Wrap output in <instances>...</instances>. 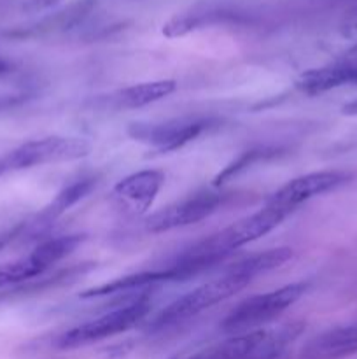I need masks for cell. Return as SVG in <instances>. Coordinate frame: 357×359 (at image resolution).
<instances>
[{"instance_id":"8","label":"cell","mask_w":357,"mask_h":359,"mask_svg":"<svg viewBox=\"0 0 357 359\" xmlns=\"http://www.w3.org/2000/svg\"><path fill=\"white\" fill-rule=\"evenodd\" d=\"M289 214V210L279 209V207H273L266 203L265 209L237 221L231 226L220 230L219 233L210 235V238H212L216 248L224 256H230L237 249L244 248V245L251 244V242L258 241V238L265 237L266 233L275 230Z\"/></svg>"},{"instance_id":"3","label":"cell","mask_w":357,"mask_h":359,"mask_svg":"<svg viewBox=\"0 0 357 359\" xmlns=\"http://www.w3.org/2000/svg\"><path fill=\"white\" fill-rule=\"evenodd\" d=\"M251 283L252 280L244 279V277L224 272V276L219 277V279H214L210 280V283L202 284V286L196 287V290L186 293L184 297L172 302V304L154 319L153 325H150V330L156 332V330H167L172 328V326L181 325V323H186L188 319L202 314L206 309L214 307V305L234 297L238 291L245 290Z\"/></svg>"},{"instance_id":"1","label":"cell","mask_w":357,"mask_h":359,"mask_svg":"<svg viewBox=\"0 0 357 359\" xmlns=\"http://www.w3.org/2000/svg\"><path fill=\"white\" fill-rule=\"evenodd\" d=\"M303 325L284 326L280 330H254L231 335L220 342L198 351L188 359H276L293 342Z\"/></svg>"},{"instance_id":"15","label":"cell","mask_w":357,"mask_h":359,"mask_svg":"<svg viewBox=\"0 0 357 359\" xmlns=\"http://www.w3.org/2000/svg\"><path fill=\"white\" fill-rule=\"evenodd\" d=\"M290 258H293V249L289 248L268 249V251L265 252H255V255H251L247 256V258L240 259V262H237L234 265H231L226 272L252 280L254 277L261 276V273H266L270 272V270L279 269V266H282L284 263L289 262Z\"/></svg>"},{"instance_id":"7","label":"cell","mask_w":357,"mask_h":359,"mask_svg":"<svg viewBox=\"0 0 357 359\" xmlns=\"http://www.w3.org/2000/svg\"><path fill=\"white\" fill-rule=\"evenodd\" d=\"M212 119L200 118H186V119H172V121L160 123V125H142L135 123L130 126L128 133L135 140L149 144L154 149L161 153H170V151L181 149L186 144L198 139L203 132L212 126Z\"/></svg>"},{"instance_id":"24","label":"cell","mask_w":357,"mask_h":359,"mask_svg":"<svg viewBox=\"0 0 357 359\" xmlns=\"http://www.w3.org/2000/svg\"><path fill=\"white\" fill-rule=\"evenodd\" d=\"M4 174H7V170H6V165H4L2 158H0V175H4Z\"/></svg>"},{"instance_id":"18","label":"cell","mask_w":357,"mask_h":359,"mask_svg":"<svg viewBox=\"0 0 357 359\" xmlns=\"http://www.w3.org/2000/svg\"><path fill=\"white\" fill-rule=\"evenodd\" d=\"M266 154H268L266 151H247V153L241 154L237 161H233V163L227 165V167L224 168L219 175H217L216 181H214V184L216 186L223 184V182H226L227 179H231V177H234L237 174H240V172L244 170V168H247L248 165H252L254 161H258L259 158H265Z\"/></svg>"},{"instance_id":"2","label":"cell","mask_w":357,"mask_h":359,"mask_svg":"<svg viewBox=\"0 0 357 359\" xmlns=\"http://www.w3.org/2000/svg\"><path fill=\"white\" fill-rule=\"evenodd\" d=\"M307 290V283H293L266 294L247 298L226 316L223 321V332L230 335H240V333L259 330V326L276 319L290 305L296 304Z\"/></svg>"},{"instance_id":"5","label":"cell","mask_w":357,"mask_h":359,"mask_svg":"<svg viewBox=\"0 0 357 359\" xmlns=\"http://www.w3.org/2000/svg\"><path fill=\"white\" fill-rule=\"evenodd\" d=\"M91 144L79 137H46V139L30 140L21 144L2 156L7 172L23 170V168L41 167L49 163L76 161L88 156Z\"/></svg>"},{"instance_id":"13","label":"cell","mask_w":357,"mask_h":359,"mask_svg":"<svg viewBox=\"0 0 357 359\" xmlns=\"http://www.w3.org/2000/svg\"><path fill=\"white\" fill-rule=\"evenodd\" d=\"M175 90H177V83L174 79L150 81V83L135 84V86L118 91L115 95H112V104L118 109L144 107V105L163 100L168 95L174 93Z\"/></svg>"},{"instance_id":"22","label":"cell","mask_w":357,"mask_h":359,"mask_svg":"<svg viewBox=\"0 0 357 359\" xmlns=\"http://www.w3.org/2000/svg\"><path fill=\"white\" fill-rule=\"evenodd\" d=\"M343 112H345V114H357V100L346 104L345 107H343Z\"/></svg>"},{"instance_id":"9","label":"cell","mask_w":357,"mask_h":359,"mask_svg":"<svg viewBox=\"0 0 357 359\" xmlns=\"http://www.w3.org/2000/svg\"><path fill=\"white\" fill-rule=\"evenodd\" d=\"M350 179V174L342 170H322L312 172V174L301 175V177L293 179L282 188L276 189L266 203L273 207H279L284 210H296L301 203L308 202L310 198H315L318 195L332 191L338 186L345 184Z\"/></svg>"},{"instance_id":"11","label":"cell","mask_w":357,"mask_h":359,"mask_svg":"<svg viewBox=\"0 0 357 359\" xmlns=\"http://www.w3.org/2000/svg\"><path fill=\"white\" fill-rule=\"evenodd\" d=\"M357 354V325L329 330L312 339L300 359H343Z\"/></svg>"},{"instance_id":"16","label":"cell","mask_w":357,"mask_h":359,"mask_svg":"<svg viewBox=\"0 0 357 359\" xmlns=\"http://www.w3.org/2000/svg\"><path fill=\"white\" fill-rule=\"evenodd\" d=\"M94 184H97V179L94 177H83L70 182V184L65 186V188L55 196V200L46 207L42 216H44L46 219H55V217L62 216V214L66 212L70 207H74L77 202H80L84 196L90 195V191L94 188Z\"/></svg>"},{"instance_id":"21","label":"cell","mask_w":357,"mask_h":359,"mask_svg":"<svg viewBox=\"0 0 357 359\" xmlns=\"http://www.w3.org/2000/svg\"><path fill=\"white\" fill-rule=\"evenodd\" d=\"M343 34H345L349 39H354V41H357V21H356V23L349 25V27L343 30Z\"/></svg>"},{"instance_id":"23","label":"cell","mask_w":357,"mask_h":359,"mask_svg":"<svg viewBox=\"0 0 357 359\" xmlns=\"http://www.w3.org/2000/svg\"><path fill=\"white\" fill-rule=\"evenodd\" d=\"M9 69H10L9 63H7L6 60L0 58V76H2V74H6V72H9Z\"/></svg>"},{"instance_id":"14","label":"cell","mask_w":357,"mask_h":359,"mask_svg":"<svg viewBox=\"0 0 357 359\" xmlns=\"http://www.w3.org/2000/svg\"><path fill=\"white\" fill-rule=\"evenodd\" d=\"M170 280H175L174 272H172L170 269L132 273V276L119 277V279L112 280V283H105V284H100V286L91 287V290H86L84 293H80V298L88 300V298L108 297V294H118V293H126V291L142 290V287L154 286V284H160V283H170Z\"/></svg>"},{"instance_id":"10","label":"cell","mask_w":357,"mask_h":359,"mask_svg":"<svg viewBox=\"0 0 357 359\" xmlns=\"http://www.w3.org/2000/svg\"><path fill=\"white\" fill-rule=\"evenodd\" d=\"M164 184V174L160 170H140L121 179L114 186V198L135 214H142L153 205L154 198Z\"/></svg>"},{"instance_id":"6","label":"cell","mask_w":357,"mask_h":359,"mask_svg":"<svg viewBox=\"0 0 357 359\" xmlns=\"http://www.w3.org/2000/svg\"><path fill=\"white\" fill-rule=\"evenodd\" d=\"M224 202V195L220 193H196L188 196L177 203L164 207L158 210L153 216L147 217L146 228L150 233H163V231L175 230V228H184L189 224L200 223L212 216Z\"/></svg>"},{"instance_id":"4","label":"cell","mask_w":357,"mask_h":359,"mask_svg":"<svg viewBox=\"0 0 357 359\" xmlns=\"http://www.w3.org/2000/svg\"><path fill=\"white\" fill-rule=\"evenodd\" d=\"M149 311L150 302L147 298H139V300L126 305V307L115 309V311L107 312V314L100 316L93 321H88L84 325L69 330L56 340V347H59V349H77V347L90 346V344L100 342V340L108 339V337L125 333L132 330L133 326L139 325L140 321H144Z\"/></svg>"},{"instance_id":"17","label":"cell","mask_w":357,"mask_h":359,"mask_svg":"<svg viewBox=\"0 0 357 359\" xmlns=\"http://www.w3.org/2000/svg\"><path fill=\"white\" fill-rule=\"evenodd\" d=\"M46 266L34 252H30L24 258L16 259V262L4 263L0 265V290L7 286H13V284H20L23 280L34 279L38 277L41 273L46 272Z\"/></svg>"},{"instance_id":"19","label":"cell","mask_w":357,"mask_h":359,"mask_svg":"<svg viewBox=\"0 0 357 359\" xmlns=\"http://www.w3.org/2000/svg\"><path fill=\"white\" fill-rule=\"evenodd\" d=\"M59 0H24L23 9L28 11V13H37V11L49 9V7L56 6Z\"/></svg>"},{"instance_id":"20","label":"cell","mask_w":357,"mask_h":359,"mask_svg":"<svg viewBox=\"0 0 357 359\" xmlns=\"http://www.w3.org/2000/svg\"><path fill=\"white\" fill-rule=\"evenodd\" d=\"M16 235H18V230H10V231H4V233H0V251L6 248V245L9 244Z\"/></svg>"},{"instance_id":"12","label":"cell","mask_w":357,"mask_h":359,"mask_svg":"<svg viewBox=\"0 0 357 359\" xmlns=\"http://www.w3.org/2000/svg\"><path fill=\"white\" fill-rule=\"evenodd\" d=\"M357 65H336L312 69L296 79V88L307 95H318L335 88L354 84Z\"/></svg>"}]
</instances>
